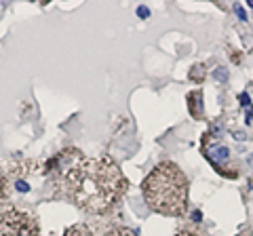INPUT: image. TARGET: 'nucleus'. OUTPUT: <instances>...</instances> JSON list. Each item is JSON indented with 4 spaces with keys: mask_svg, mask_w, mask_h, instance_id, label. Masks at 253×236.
<instances>
[{
    "mask_svg": "<svg viewBox=\"0 0 253 236\" xmlns=\"http://www.w3.org/2000/svg\"><path fill=\"white\" fill-rule=\"evenodd\" d=\"M207 156H209V160H211V162H215L217 167H220L222 160H226V158H228V150H226V148H213Z\"/></svg>",
    "mask_w": 253,
    "mask_h": 236,
    "instance_id": "nucleus-6",
    "label": "nucleus"
},
{
    "mask_svg": "<svg viewBox=\"0 0 253 236\" xmlns=\"http://www.w3.org/2000/svg\"><path fill=\"white\" fill-rule=\"evenodd\" d=\"M137 13H139V15H142V17H148V9H144V6H139Z\"/></svg>",
    "mask_w": 253,
    "mask_h": 236,
    "instance_id": "nucleus-12",
    "label": "nucleus"
},
{
    "mask_svg": "<svg viewBox=\"0 0 253 236\" xmlns=\"http://www.w3.org/2000/svg\"><path fill=\"white\" fill-rule=\"evenodd\" d=\"M234 11L238 13V17H241V19H247V15H245V11H243V6H238V4H236V6H234Z\"/></svg>",
    "mask_w": 253,
    "mask_h": 236,
    "instance_id": "nucleus-11",
    "label": "nucleus"
},
{
    "mask_svg": "<svg viewBox=\"0 0 253 236\" xmlns=\"http://www.w3.org/2000/svg\"><path fill=\"white\" fill-rule=\"evenodd\" d=\"M53 185L61 198L91 215H105L121 203L126 192V177L110 158H87L80 150H63L47 164Z\"/></svg>",
    "mask_w": 253,
    "mask_h": 236,
    "instance_id": "nucleus-1",
    "label": "nucleus"
},
{
    "mask_svg": "<svg viewBox=\"0 0 253 236\" xmlns=\"http://www.w3.org/2000/svg\"><path fill=\"white\" fill-rule=\"evenodd\" d=\"M0 236H40V230L30 213L9 207L0 211Z\"/></svg>",
    "mask_w": 253,
    "mask_h": 236,
    "instance_id": "nucleus-3",
    "label": "nucleus"
},
{
    "mask_svg": "<svg viewBox=\"0 0 253 236\" xmlns=\"http://www.w3.org/2000/svg\"><path fill=\"white\" fill-rule=\"evenodd\" d=\"M9 198V177L0 171V205Z\"/></svg>",
    "mask_w": 253,
    "mask_h": 236,
    "instance_id": "nucleus-8",
    "label": "nucleus"
},
{
    "mask_svg": "<svg viewBox=\"0 0 253 236\" xmlns=\"http://www.w3.org/2000/svg\"><path fill=\"white\" fill-rule=\"evenodd\" d=\"M148 207L160 215L181 217L188 211V177L175 162L156 164L142 184Z\"/></svg>",
    "mask_w": 253,
    "mask_h": 236,
    "instance_id": "nucleus-2",
    "label": "nucleus"
},
{
    "mask_svg": "<svg viewBox=\"0 0 253 236\" xmlns=\"http://www.w3.org/2000/svg\"><path fill=\"white\" fill-rule=\"evenodd\" d=\"M190 78L196 80V82H201L202 78H205V68H202V66H194L192 70H190Z\"/></svg>",
    "mask_w": 253,
    "mask_h": 236,
    "instance_id": "nucleus-9",
    "label": "nucleus"
},
{
    "mask_svg": "<svg viewBox=\"0 0 253 236\" xmlns=\"http://www.w3.org/2000/svg\"><path fill=\"white\" fill-rule=\"evenodd\" d=\"M103 236H135L131 230H126V228L123 226H110V228H105V232Z\"/></svg>",
    "mask_w": 253,
    "mask_h": 236,
    "instance_id": "nucleus-7",
    "label": "nucleus"
},
{
    "mask_svg": "<svg viewBox=\"0 0 253 236\" xmlns=\"http://www.w3.org/2000/svg\"><path fill=\"white\" fill-rule=\"evenodd\" d=\"M175 236H202V234L192 230V228H179V230L175 232Z\"/></svg>",
    "mask_w": 253,
    "mask_h": 236,
    "instance_id": "nucleus-10",
    "label": "nucleus"
},
{
    "mask_svg": "<svg viewBox=\"0 0 253 236\" xmlns=\"http://www.w3.org/2000/svg\"><path fill=\"white\" fill-rule=\"evenodd\" d=\"M188 110L194 118L202 116V93L201 91H192L188 93Z\"/></svg>",
    "mask_w": 253,
    "mask_h": 236,
    "instance_id": "nucleus-4",
    "label": "nucleus"
},
{
    "mask_svg": "<svg viewBox=\"0 0 253 236\" xmlns=\"http://www.w3.org/2000/svg\"><path fill=\"white\" fill-rule=\"evenodd\" d=\"M63 236H93V232H91L89 226L84 224H76V226H70L66 232H63Z\"/></svg>",
    "mask_w": 253,
    "mask_h": 236,
    "instance_id": "nucleus-5",
    "label": "nucleus"
}]
</instances>
